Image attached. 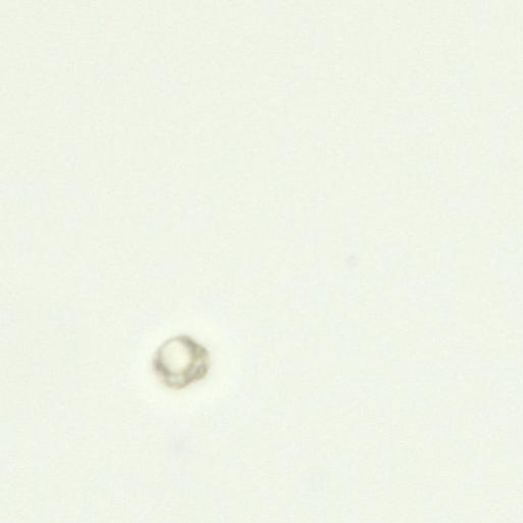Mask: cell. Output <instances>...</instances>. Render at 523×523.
<instances>
[{
    "label": "cell",
    "instance_id": "1",
    "mask_svg": "<svg viewBox=\"0 0 523 523\" xmlns=\"http://www.w3.org/2000/svg\"><path fill=\"white\" fill-rule=\"evenodd\" d=\"M212 366L205 344L191 335L176 334L163 341L154 351L151 369L166 388L179 391L207 378Z\"/></svg>",
    "mask_w": 523,
    "mask_h": 523
}]
</instances>
